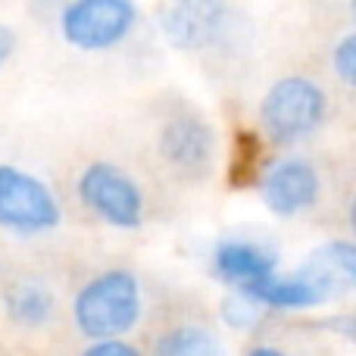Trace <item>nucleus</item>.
Returning a JSON list of instances; mask_svg holds the SVG:
<instances>
[{
  "mask_svg": "<svg viewBox=\"0 0 356 356\" xmlns=\"http://www.w3.org/2000/svg\"><path fill=\"white\" fill-rule=\"evenodd\" d=\"M144 316V288L131 269H104L72 297V322L85 341L125 338Z\"/></svg>",
  "mask_w": 356,
  "mask_h": 356,
  "instance_id": "nucleus-1",
  "label": "nucleus"
},
{
  "mask_svg": "<svg viewBox=\"0 0 356 356\" xmlns=\"http://www.w3.org/2000/svg\"><path fill=\"white\" fill-rule=\"evenodd\" d=\"M257 122L272 147H297L328 122V94L309 75H282L259 97Z\"/></svg>",
  "mask_w": 356,
  "mask_h": 356,
  "instance_id": "nucleus-2",
  "label": "nucleus"
},
{
  "mask_svg": "<svg viewBox=\"0 0 356 356\" xmlns=\"http://www.w3.org/2000/svg\"><path fill=\"white\" fill-rule=\"evenodd\" d=\"M141 10L135 0H63L56 29L69 47L81 54H106L135 35Z\"/></svg>",
  "mask_w": 356,
  "mask_h": 356,
  "instance_id": "nucleus-3",
  "label": "nucleus"
},
{
  "mask_svg": "<svg viewBox=\"0 0 356 356\" xmlns=\"http://www.w3.org/2000/svg\"><path fill=\"white\" fill-rule=\"evenodd\" d=\"M75 194H79L81 207L104 225L119 228V232H135L144 225V216H147L144 188L119 163H88L75 178Z\"/></svg>",
  "mask_w": 356,
  "mask_h": 356,
  "instance_id": "nucleus-4",
  "label": "nucleus"
},
{
  "mask_svg": "<svg viewBox=\"0 0 356 356\" xmlns=\"http://www.w3.org/2000/svg\"><path fill=\"white\" fill-rule=\"evenodd\" d=\"M63 207L54 188L35 172L0 163V228L16 238H38L60 228Z\"/></svg>",
  "mask_w": 356,
  "mask_h": 356,
  "instance_id": "nucleus-5",
  "label": "nucleus"
},
{
  "mask_svg": "<svg viewBox=\"0 0 356 356\" xmlns=\"http://www.w3.org/2000/svg\"><path fill=\"white\" fill-rule=\"evenodd\" d=\"M156 22L169 47L181 54H207L228 41L234 10L228 0H166Z\"/></svg>",
  "mask_w": 356,
  "mask_h": 356,
  "instance_id": "nucleus-6",
  "label": "nucleus"
},
{
  "mask_svg": "<svg viewBox=\"0 0 356 356\" xmlns=\"http://www.w3.org/2000/svg\"><path fill=\"white\" fill-rule=\"evenodd\" d=\"M325 181L313 160L307 156H275L257 175V194L263 207L278 219H297L319 207Z\"/></svg>",
  "mask_w": 356,
  "mask_h": 356,
  "instance_id": "nucleus-7",
  "label": "nucleus"
},
{
  "mask_svg": "<svg viewBox=\"0 0 356 356\" xmlns=\"http://www.w3.org/2000/svg\"><path fill=\"white\" fill-rule=\"evenodd\" d=\"M156 154L178 178L197 181L213 169L219 154V135L213 122L197 110L172 113L156 131Z\"/></svg>",
  "mask_w": 356,
  "mask_h": 356,
  "instance_id": "nucleus-8",
  "label": "nucleus"
},
{
  "mask_svg": "<svg viewBox=\"0 0 356 356\" xmlns=\"http://www.w3.org/2000/svg\"><path fill=\"white\" fill-rule=\"evenodd\" d=\"M209 266L228 291H250L278 272V250L259 238H222L216 241Z\"/></svg>",
  "mask_w": 356,
  "mask_h": 356,
  "instance_id": "nucleus-9",
  "label": "nucleus"
},
{
  "mask_svg": "<svg viewBox=\"0 0 356 356\" xmlns=\"http://www.w3.org/2000/svg\"><path fill=\"white\" fill-rule=\"evenodd\" d=\"M247 294L257 303H263L269 313H303V309L325 307L332 300V294L316 278H309L303 269L288 272V275L275 272L266 282H259L257 288H250Z\"/></svg>",
  "mask_w": 356,
  "mask_h": 356,
  "instance_id": "nucleus-10",
  "label": "nucleus"
},
{
  "mask_svg": "<svg viewBox=\"0 0 356 356\" xmlns=\"http://www.w3.org/2000/svg\"><path fill=\"white\" fill-rule=\"evenodd\" d=\"M300 269L309 278H316L332 297L344 294V291H356V238H338L319 244Z\"/></svg>",
  "mask_w": 356,
  "mask_h": 356,
  "instance_id": "nucleus-11",
  "label": "nucleus"
},
{
  "mask_svg": "<svg viewBox=\"0 0 356 356\" xmlns=\"http://www.w3.org/2000/svg\"><path fill=\"white\" fill-rule=\"evenodd\" d=\"M3 309L13 325L25 328V332H38V328H47L54 322L56 297L38 278H22V282L10 284V291L3 294Z\"/></svg>",
  "mask_w": 356,
  "mask_h": 356,
  "instance_id": "nucleus-12",
  "label": "nucleus"
},
{
  "mask_svg": "<svg viewBox=\"0 0 356 356\" xmlns=\"http://www.w3.org/2000/svg\"><path fill=\"white\" fill-rule=\"evenodd\" d=\"M154 356H225L222 338L203 325H172L156 338Z\"/></svg>",
  "mask_w": 356,
  "mask_h": 356,
  "instance_id": "nucleus-13",
  "label": "nucleus"
},
{
  "mask_svg": "<svg viewBox=\"0 0 356 356\" xmlns=\"http://www.w3.org/2000/svg\"><path fill=\"white\" fill-rule=\"evenodd\" d=\"M266 316H269V309L253 300L247 291H228V297L222 300V322L232 332H253Z\"/></svg>",
  "mask_w": 356,
  "mask_h": 356,
  "instance_id": "nucleus-14",
  "label": "nucleus"
},
{
  "mask_svg": "<svg viewBox=\"0 0 356 356\" xmlns=\"http://www.w3.org/2000/svg\"><path fill=\"white\" fill-rule=\"evenodd\" d=\"M332 72L344 88L356 91V29L341 35L332 47Z\"/></svg>",
  "mask_w": 356,
  "mask_h": 356,
  "instance_id": "nucleus-15",
  "label": "nucleus"
},
{
  "mask_svg": "<svg viewBox=\"0 0 356 356\" xmlns=\"http://www.w3.org/2000/svg\"><path fill=\"white\" fill-rule=\"evenodd\" d=\"M81 356H144V350L125 338H106V341H88Z\"/></svg>",
  "mask_w": 356,
  "mask_h": 356,
  "instance_id": "nucleus-16",
  "label": "nucleus"
},
{
  "mask_svg": "<svg viewBox=\"0 0 356 356\" xmlns=\"http://www.w3.org/2000/svg\"><path fill=\"white\" fill-rule=\"evenodd\" d=\"M322 328L356 347V313H341V316H332V319H322Z\"/></svg>",
  "mask_w": 356,
  "mask_h": 356,
  "instance_id": "nucleus-17",
  "label": "nucleus"
},
{
  "mask_svg": "<svg viewBox=\"0 0 356 356\" xmlns=\"http://www.w3.org/2000/svg\"><path fill=\"white\" fill-rule=\"evenodd\" d=\"M16 50H19V38H16V31L10 29V25H0V69L6 66V63L16 56Z\"/></svg>",
  "mask_w": 356,
  "mask_h": 356,
  "instance_id": "nucleus-18",
  "label": "nucleus"
},
{
  "mask_svg": "<svg viewBox=\"0 0 356 356\" xmlns=\"http://www.w3.org/2000/svg\"><path fill=\"white\" fill-rule=\"evenodd\" d=\"M244 356H288L282 350V347H275V344H257L253 350H247Z\"/></svg>",
  "mask_w": 356,
  "mask_h": 356,
  "instance_id": "nucleus-19",
  "label": "nucleus"
},
{
  "mask_svg": "<svg viewBox=\"0 0 356 356\" xmlns=\"http://www.w3.org/2000/svg\"><path fill=\"white\" fill-rule=\"evenodd\" d=\"M347 225H350V234L356 238V191H353L350 203H347Z\"/></svg>",
  "mask_w": 356,
  "mask_h": 356,
  "instance_id": "nucleus-20",
  "label": "nucleus"
},
{
  "mask_svg": "<svg viewBox=\"0 0 356 356\" xmlns=\"http://www.w3.org/2000/svg\"><path fill=\"white\" fill-rule=\"evenodd\" d=\"M350 16H353V22H356V0H350Z\"/></svg>",
  "mask_w": 356,
  "mask_h": 356,
  "instance_id": "nucleus-21",
  "label": "nucleus"
}]
</instances>
